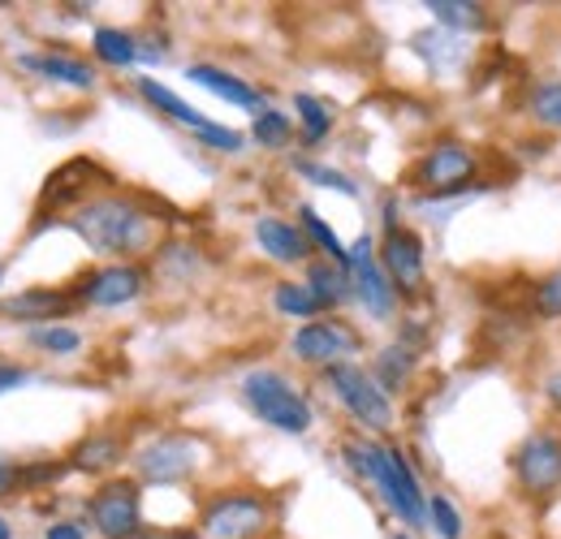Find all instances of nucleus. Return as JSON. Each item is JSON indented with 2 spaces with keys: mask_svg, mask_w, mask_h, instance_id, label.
Listing matches in <instances>:
<instances>
[{
  "mask_svg": "<svg viewBox=\"0 0 561 539\" xmlns=\"http://www.w3.org/2000/svg\"><path fill=\"white\" fill-rule=\"evenodd\" d=\"M73 233L100 255H139L156 242V216L126 195H100L73 211Z\"/></svg>",
  "mask_w": 561,
  "mask_h": 539,
  "instance_id": "obj_1",
  "label": "nucleus"
},
{
  "mask_svg": "<svg viewBox=\"0 0 561 539\" xmlns=\"http://www.w3.org/2000/svg\"><path fill=\"white\" fill-rule=\"evenodd\" d=\"M351 471H358L363 479H371L380 488V496L389 501V509L398 518H407L411 527H420L427 518V501L420 492V479L411 471V462L402 458V449H389V445H371V440H346L342 445Z\"/></svg>",
  "mask_w": 561,
  "mask_h": 539,
  "instance_id": "obj_2",
  "label": "nucleus"
},
{
  "mask_svg": "<svg viewBox=\"0 0 561 539\" xmlns=\"http://www.w3.org/2000/svg\"><path fill=\"white\" fill-rule=\"evenodd\" d=\"M242 393H247L251 410H255L264 423H273L277 432L302 436V432L311 427V405H307V398H302L285 376H277V371H251V376L242 380Z\"/></svg>",
  "mask_w": 561,
  "mask_h": 539,
  "instance_id": "obj_3",
  "label": "nucleus"
},
{
  "mask_svg": "<svg viewBox=\"0 0 561 539\" xmlns=\"http://www.w3.org/2000/svg\"><path fill=\"white\" fill-rule=\"evenodd\" d=\"M324 380H329V389L337 393V402L346 405L363 427H371V432H389V427H393V402H389V393L376 385V376H367V371L354 367V363H342V367H329Z\"/></svg>",
  "mask_w": 561,
  "mask_h": 539,
  "instance_id": "obj_4",
  "label": "nucleus"
},
{
  "mask_svg": "<svg viewBox=\"0 0 561 539\" xmlns=\"http://www.w3.org/2000/svg\"><path fill=\"white\" fill-rule=\"evenodd\" d=\"M273 509L255 492H225L204 509V536L208 539H255L268 527Z\"/></svg>",
  "mask_w": 561,
  "mask_h": 539,
  "instance_id": "obj_5",
  "label": "nucleus"
},
{
  "mask_svg": "<svg viewBox=\"0 0 561 539\" xmlns=\"http://www.w3.org/2000/svg\"><path fill=\"white\" fill-rule=\"evenodd\" d=\"M91 523L104 539H139V483L135 479H113L91 496Z\"/></svg>",
  "mask_w": 561,
  "mask_h": 539,
  "instance_id": "obj_6",
  "label": "nucleus"
},
{
  "mask_svg": "<svg viewBox=\"0 0 561 539\" xmlns=\"http://www.w3.org/2000/svg\"><path fill=\"white\" fill-rule=\"evenodd\" d=\"M363 337L354 333L346 320H311L294 333V354L311 367H342L351 354H358Z\"/></svg>",
  "mask_w": 561,
  "mask_h": 539,
  "instance_id": "obj_7",
  "label": "nucleus"
},
{
  "mask_svg": "<svg viewBox=\"0 0 561 539\" xmlns=\"http://www.w3.org/2000/svg\"><path fill=\"white\" fill-rule=\"evenodd\" d=\"M514 474L523 483V492L531 496H549L561 488V436L553 432H536L518 445L514 454Z\"/></svg>",
  "mask_w": 561,
  "mask_h": 539,
  "instance_id": "obj_8",
  "label": "nucleus"
},
{
  "mask_svg": "<svg viewBox=\"0 0 561 539\" xmlns=\"http://www.w3.org/2000/svg\"><path fill=\"white\" fill-rule=\"evenodd\" d=\"M476 173V156L462 147V142H436L420 164H415V186H423L427 195H454L471 182Z\"/></svg>",
  "mask_w": 561,
  "mask_h": 539,
  "instance_id": "obj_9",
  "label": "nucleus"
},
{
  "mask_svg": "<svg viewBox=\"0 0 561 539\" xmlns=\"http://www.w3.org/2000/svg\"><path fill=\"white\" fill-rule=\"evenodd\" d=\"M135 467H139V479H147V483H178V479L195 474L199 445L191 436H160L135 458Z\"/></svg>",
  "mask_w": 561,
  "mask_h": 539,
  "instance_id": "obj_10",
  "label": "nucleus"
},
{
  "mask_svg": "<svg viewBox=\"0 0 561 539\" xmlns=\"http://www.w3.org/2000/svg\"><path fill=\"white\" fill-rule=\"evenodd\" d=\"M380 268L389 276V285L407 298L423 294V242L411 229H389L380 242Z\"/></svg>",
  "mask_w": 561,
  "mask_h": 539,
  "instance_id": "obj_11",
  "label": "nucleus"
},
{
  "mask_svg": "<svg viewBox=\"0 0 561 539\" xmlns=\"http://www.w3.org/2000/svg\"><path fill=\"white\" fill-rule=\"evenodd\" d=\"M351 276H354V294H358V302H363L376 320H389L393 307H398V289L389 285L385 268L376 264V255H371V238H358V242H354Z\"/></svg>",
  "mask_w": 561,
  "mask_h": 539,
  "instance_id": "obj_12",
  "label": "nucleus"
},
{
  "mask_svg": "<svg viewBox=\"0 0 561 539\" xmlns=\"http://www.w3.org/2000/svg\"><path fill=\"white\" fill-rule=\"evenodd\" d=\"M104 182H113L100 164H91V160H70V164H61L53 177H48V186H44V195H39V216H53V211H61V207H70V203H87L91 195V186H104Z\"/></svg>",
  "mask_w": 561,
  "mask_h": 539,
  "instance_id": "obj_13",
  "label": "nucleus"
},
{
  "mask_svg": "<svg viewBox=\"0 0 561 539\" xmlns=\"http://www.w3.org/2000/svg\"><path fill=\"white\" fill-rule=\"evenodd\" d=\"M142 268L135 264H113V268L91 272L82 285H78V298H87L91 307H126L142 294Z\"/></svg>",
  "mask_w": 561,
  "mask_h": 539,
  "instance_id": "obj_14",
  "label": "nucleus"
},
{
  "mask_svg": "<svg viewBox=\"0 0 561 539\" xmlns=\"http://www.w3.org/2000/svg\"><path fill=\"white\" fill-rule=\"evenodd\" d=\"M82 298L66 294V289H26V294H13L4 298V316L9 320H57V316H70Z\"/></svg>",
  "mask_w": 561,
  "mask_h": 539,
  "instance_id": "obj_15",
  "label": "nucleus"
},
{
  "mask_svg": "<svg viewBox=\"0 0 561 539\" xmlns=\"http://www.w3.org/2000/svg\"><path fill=\"white\" fill-rule=\"evenodd\" d=\"M255 238H260V246L277 260V264H302L307 260V233L302 229H294V225H285L277 216H264V220H255Z\"/></svg>",
  "mask_w": 561,
  "mask_h": 539,
  "instance_id": "obj_16",
  "label": "nucleus"
},
{
  "mask_svg": "<svg viewBox=\"0 0 561 539\" xmlns=\"http://www.w3.org/2000/svg\"><path fill=\"white\" fill-rule=\"evenodd\" d=\"M186 78H191V82H199V87H208L211 95H220V100L238 104V108H260V113H264V95H260L255 87H247L242 78L225 73V69H216V66H191V69H186Z\"/></svg>",
  "mask_w": 561,
  "mask_h": 539,
  "instance_id": "obj_17",
  "label": "nucleus"
},
{
  "mask_svg": "<svg viewBox=\"0 0 561 539\" xmlns=\"http://www.w3.org/2000/svg\"><path fill=\"white\" fill-rule=\"evenodd\" d=\"M22 69L31 73H44V78H57L66 87H78V91H91L95 87V69L73 61V57H57V53H35V57H22Z\"/></svg>",
  "mask_w": 561,
  "mask_h": 539,
  "instance_id": "obj_18",
  "label": "nucleus"
},
{
  "mask_svg": "<svg viewBox=\"0 0 561 539\" xmlns=\"http://www.w3.org/2000/svg\"><path fill=\"white\" fill-rule=\"evenodd\" d=\"M139 95H142V100H147V104H156L160 113H169L173 122H182V126H191L195 135H204V130H208V126H211V122H208V117H204V113H195V108H191V104H186L182 95H173V91H169V87H160L156 78H139Z\"/></svg>",
  "mask_w": 561,
  "mask_h": 539,
  "instance_id": "obj_19",
  "label": "nucleus"
},
{
  "mask_svg": "<svg viewBox=\"0 0 561 539\" xmlns=\"http://www.w3.org/2000/svg\"><path fill=\"white\" fill-rule=\"evenodd\" d=\"M122 440L117 436H87L82 445H73V467L78 471H87V474H100V471H108V467H117L122 462Z\"/></svg>",
  "mask_w": 561,
  "mask_h": 539,
  "instance_id": "obj_20",
  "label": "nucleus"
},
{
  "mask_svg": "<svg viewBox=\"0 0 561 539\" xmlns=\"http://www.w3.org/2000/svg\"><path fill=\"white\" fill-rule=\"evenodd\" d=\"M427 9H432V18H436L440 26H449V31H484V26H489V9L476 4V0H432Z\"/></svg>",
  "mask_w": 561,
  "mask_h": 539,
  "instance_id": "obj_21",
  "label": "nucleus"
},
{
  "mask_svg": "<svg viewBox=\"0 0 561 539\" xmlns=\"http://www.w3.org/2000/svg\"><path fill=\"white\" fill-rule=\"evenodd\" d=\"M91 48H95V57H100L104 66H135V61H139L135 35H126V31H117V26H100L95 39H91Z\"/></svg>",
  "mask_w": 561,
  "mask_h": 539,
  "instance_id": "obj_22",
  "label": "nucleus"
},
{
  "mask_svg": "<svg viewBox=\"0 0 561 539\" xmlns=\"http://www.w3.org/2000/svg\"><path fill=\"white\" fill-rule=\"evenodd\" d=\"M527 113H531L536 126L561 130V78H545V82L531 87V95H527Z\"/></svg>",
  "mask_w": 561,
  "mask_h": 539,
  "instance_id": "obj_23",
  "label": "nucleus"
},
{
  "mask_svg": "<svg viewBox=\"0 0 561 539\" xmlns=\"http://www.w3.org/2000/svg\"><path fill=\"white\" fill-rule=\"evenodd\" d=\"M415 371V354L407 345H389L380 358H376V385L389 393V389H402Z\"/></svg>",
  "mask_w": 561,
  "mask_h": 539,
  "instance_id": "obj_24",
  "label": "nucleus"
},
{
  "mask_svg": "<svg viewBox=\"0 0 561 539\" xmlns=\"http://www.w3.org/2000/svg\"><path fill=\"white\" fill-rule=\"evenodd\" d=\"M307 289L320 298V307H337L351 289H346V268L337 264H311L307 268Z\"/></svg>",
  "mask_w": 561,
  "mask_h": 539,
  "instance_id": "obj_25",
  "label": "nucleus"
},
{
  "mask_svg": "<svg viewBox=\"0 0 561 539\" xmlns=\"http://www.w3.org/2000/svg\"><path fill=\"white\" fill-rule=\"evenodd\" d=\"M298 216H302V229H307V238L324 246V255H329V264H337V268H346V272H351V251L342 246V238H337V233H333V229H329V225H324V220H320V216H316L311 207H302Z\"/></svg>",
  "mask_w": 561,
  "mask_h": 539,
  "instance_id": "obj_26",
  "label": "nucleus"
},
{
  "mask_svg": "<svg viewBox=\"0 0 561 539\" xmlns=\"http://www.w3.org/2000/svg\"><path fill=\"white\" fill-rule=\"evenodd\" d=\"M294 108H298V122H302V138L307 142H320V138L333 130V113L316 100V95H294Z\"/></svg>",
  "mask_w": 561,
  "mask_h": 539,
  "instance_id": "obj_27",
  "label": "nucleus"
},
{
  "mask_svg": "<svg viewBox=\"0 0 561 539\" xmlns=\"http://www.w3.org/2000/svg\"><path fill=\"white\" fill-rule=\"evenodd\" d=\"M273 302H277V311L285 316H294V320H311V316H320L324 307H320V298L307 289V285H277V294H273Z\"/></svg>",
  "mask_w": 561,
  "mask_h": 539,
  "instance_id": "obj_28",
  "label": "nucleus"
},
{
  "mask_svg": "<svg viewBox=\"0 0 561 539\" xmlns=\"http://www.w3.org/2000/svg\"><path fill=\"white\" fill-rule=\"evenodd\" d=\"M251 138H255L260 147H285V142H289V117L277 113V108H264V113L255 117V126H251Z\"/></svg>",
  "mask_w": 561,
  "mask_h": 539,
  "instance_id": "obj_29",
  "label": "nucleus"
},
{
  "mask_svg": "<svg viewBox=\"0 0 561 539\" xmlns=\"http://www.w3.org/2000/svg\"><path fill=\"white\" fill-rule=\"evenodd\" d=\"M427 518H432V531L440 539H462V514L449 505V496H432L427 501Z\"/></svg>",
  "mask_w": 561,
  "mask_h": 539,
  "instance_id": "obj_30",
  "label": "nucleus"
},
{
  "mask_svg": "<svg viewBox=\"0 0 561 539\" xmlns=\"http://www.w3.org/2000/svg\"><path fill=\"white\" fill-rule=\"evenodd\" d=\"M294 169H298V173H302V177H311V182H316V186H329V191H342V195H358V186H354L351 177H346V173H337V169H324V164H311V160H298V164H294Z\"/></svg>",
  "mask_w": 561,
  "mask_h": 539,
  "instance_id": "obj_31",
  "label": "nucleus"
},
{
  "mask_svg": "<svg viewBox=\"0 0 561 539\" xmlns=\"http://www.w3.org/2000/svg\"><path fill=\"white\" fill-rule=\"evenodd\" d=\"M31 341H35L39 349H48V354H73V349L82 345V337H78L73 329H57V324L35 329V333H31Z\"/></svg>",
  "mask_w": 561,
  "mask_h": 539,
  "instance_id": "obj_32",
  "label": "nucleus"
},
{
  "mask_svg": "<svg viewBox=\"0 0 561 539\" xmlns=\"http://www.w3.org/2000/svg\"><path fill=\"white\" fill-rule=\"evenodd\" d=\"M536 311H540V316H561V268L549 272V276L536 285Z\"/></svg>",
  "mask_w": 561,
  "mask_h": 539,
  "instance_id": "obj_33",
  "label": "nucleus"
},
{
  "mask_svg": "<svg viewBox=\"0 0 561 539\" xmlns=\"http://www.w3.org/2000/svg\"><path fill=\"white\" fill-rule=\"evenodd\" d=\"M199 142H208L211 151H242V135L238 130H225V126H208Z\"/></svg>",
  "mask_w": 561,
  "mask_h": 539,
  "instance_id": "obj_34",
  "label": "nucleus"
},
{
  "mask_svg": "<svg viewBox=\"0 0 561 539\" xmlns=\"http://www.w3.org/2000/svg\"><path fill=\"white\" fill-rule=\"evenodd\" d=\"M13 488H22V467H9V462H0V496H9Z\"/></svg>",
  "mask_w": 561,
  "mask_h": 539,
  "instance_id": "obj_35",
  "label": "nucleus"
},
{
  "mask_svg": "<svg viewBox=\"0 0 561 539\" xmlns=\"http://www.w3.org/2000/svg\"><path fill=\"white\" fill-rule=\"evenodd\" d=\"M22 380H26V371H22V367H9V363H0V393L18 389Z\"/></svg>",
  "mask_w": 561,
  "mask_h": 539,
  "instance_id": "obj_36",
  "label": "nucleus"
},
{
  "mask_svg": "<svg viewBox=\"0 0 561 539\" xmlns=\"http://www.w3.org/2000/svg\"><path fill=\"white\" fill-rule=\"evenodd\" d=\"M44 539H87V536H82L78 523H57V527H48V536Z\"/></svg>",
  "mask_w": 561,
  "mask_h": 539,
  "instance_id": "obj_37",
  "label": "nucleus"
},
{
  "mask_svg": "<svg viewBox=\"0 0 561 539\" xmlns=\"http://www.w3.org/2000/svg\"><path fill=\"white\" fill-rule=\"evenodd\" d=\"M545 398H549V402L561 410V371H553V376L545 380Z\"/></svg>",
  "mask_w": 561,
  "mask_h": 539,
  "instance_id": "obj_38",
  "label": "nucleus"
},
{
  "mask_svg": "<svg viewBox=\"0 0 561 539\" xmlns=\"http://www.w3.org/2000/svg\"><path fill=\"white\" fill-rule=\"evenodd\" d=\"M9 536H13V527H9L4 518H0V539H9Z\"/></svg>",
  "mask_w": 561,
  "mask_h": 539,
  "instance_id": "obj_39",
  "label": "nucleus"
},
{
  "mask_svg": "<svg viewBox=\"0 0 561 539\" xmlns=\"http://www.w3.org/2000/svg\"><path fill=\"white\" fill-rule=\"evenodd\" d=\"M398 539H407V536H398Z\"/></svg>",
  "mask_w": 561,
  "mask_h": 539,
  "instance_id": "obj_40",
  "label": "nucleus"
}]
</instances>
